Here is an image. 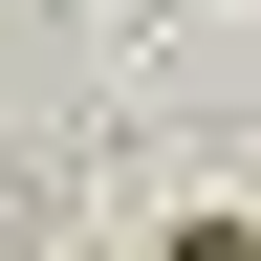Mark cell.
Masks as SVG:
<instances>
[{"label":"cell","instance_id":"obj_1","mask_svg":"<svg viewBox=\"0 0 261 261\" xmlns=\"http://www.w3.org/2000/svg\"><path fill=\"white\" fill-rule=\"evenodd\" d=\"M152 261H261V218H174V240H152Z\"/></svg>","mask_w":261,"mask_h":261}]
</instances>
